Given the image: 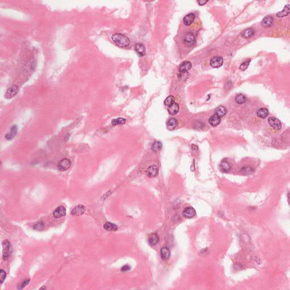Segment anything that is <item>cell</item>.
<instances>
[{"label": "cell", "mask_w": 290, "mask_h": 290, "mask_svg": "<svg viewBox=\"0 0 290 290\" xmlns=\"http://www.w3.org/2000/svg\"><path fill=\"white\" fill-rule=\"evenodd\" d=\"M112 40L117 45L124 48L129 45L130 40L129 38L121 34H115L112 36Z\"/></svg>", "instance_id": "cell-1"}, {"label": "cell", "mask_w": 290, "mask_h": 290, "mask_svg": "<svg viewBox=\"0 0 290 290\" xmlns=\"http://www.w3.org/2000/svg\"><path fill=\"white\" fill-rule=\"evenodd\" d=\"M71 165V161L68 158H64L57 164V168L61 171H67Z\"/></svg>", "instance_id": "cell-2"}, {"label": "cell", "mask_w": 290, "mask_h": 290, "mask_svg": "<svg viewBox=\"0 0 290 290\" xmlns=\"http://www.w3.org/2000/svg\"><path fill=\"white\" fill-rule=\"evenodd\" d=\"M183 42L187 47H192L196 44V39L192 33L189 32L185 35Z\"/></svg>", "instance_id": "cell-3"}, {"label": "cell", "mask_w": 290, "mask_h": 290, "mask_svg": "<svg viewBox=\"0 0 290 290\" xmlns=\"http://www.w3.org/2000/svg\"><path fill=\"white\" fill-rule=\"evenodd\" d=\"M3 247V258L4 260H7L11 253V248L10 242L6 240L2 242Z\"/></svg>", "instance_id": "cell-4"}, {"label": "cell", "mask_w": 290, "mask_h": 290, "mask_svg": "<svg viewBox=\"0 0 290 290\" xmlns=\"http://www.w3.org/2000/svg\"><path fill=\"white\" fill-rule=\"evenodd\" d=\"M18 87L17 85H13L10 86L7 90L5 94V98L10 99L15 96L18 92Z\"/></svg>", "instance_id": "cell-5"}, {"label": "cell", "mask_w": 290, "mask_h": 290, "mask_svg": "<svg viewBox=\"0 0 290 290\" xmlns=\"http://www.w3.org/2000/svg\"><path fill=\"white\" fill-rule=\"evenodd\" d=\"M223 63V59L221 56H215L212 58L210 61V65L214 68H218L222 66Z\"/></svg>", "instance_id": "cell-6"}, {"label": "cell", "mask_w": 290, "mask_h": 290, "mask_svg": "<svg viewBox=\"0 0 290 290\" xmlns=\"http://www.w3.org/2000/svg\"><path fill=\"white\" fill-rule=\"evenodd\" d=\"M66 208L62 206H60L57 207L53 212V216L56 218H61L62 216H64L66 215Z\"/></svg>", "instance_id": "cell-7"}, {"label": "cell", "mask_w": 290, "mask_h": 290, "mask_svg": "<svg viewBox=\"0 0 290 290\" xmlns=\"http://www.w3.org/2000/svg\"><path fill=\"white\" fill-rule=\"evenodd\" d=\"M183 214V215L185 218L190 219V218H193L196 215V211L193 207L189 206V207H186L184 209Z\"/></svg>", "instance_id": "cell-8"}, {"label": "cell", "mask_w": 290, "mask_h": 290, "mask_svg": "<svg viewBox=\"0 0 290 290\" xmlns=\"http://www.w3.org/2000/svg\"><path fill=\"white\" fill-rule=\"evenodd\" d=\"M192 66V65L191 62L188 61H185L183 62L179 66V70L180 73H185L191 69Z\"/></svg>", "instance_id": "cell-9"}, {"label": "cell", "mask_w": 290, "mask_h": 290, "mask_svg": "<svg viewBox=\"0 0 290 290\" xmlns=\"http://www.w3.org/2000/svg\"><path fill=\"white\" fill-rule=\"evenodd\" d=\"M269 123L271 126L277 130H280L282 128L281 121L275 117H270L268 119Z\"/></svg>", "instance_id": "cell-10"}, {"label": "cell", "mask_w": 290, "mask_h": 290, "mask_svg": "<svg viewBox=\"0 0 290 290\" xmlns=\"http://www.w3.org/2000/svg\"><path fill=\"white\" fill-rule=\"evenodd\" d=\"M147 176L150 177H155L158 174V168L155 165H152L149 167L147 171Z\"/></svg>", "instance_id": "cell-11"}, {"label": "cell", "mask_w": 290, "mask_h": 290, "mask_svg": "<svg viewBox=\"0 0 290 290\" xmlns=\"http://www.w3.org/2000/svg\"><path fill=\"white\" fill-rule=\"evenodd\" d=\"M221 119L216 114L212 115L208 119V123L212 126H216L221 123Z\"/></svg>", "instance_id": "cell-12"}, {"label": "cell", "mask_w": 290, "mask_h": 290, "mask_svg": "<svg viewBox=\"0 0 290 290\" xmlns=\"http://www.w3.org/2000/svg\"><path fill=\"white\" fill-rule=\"evenodd\" d=\"M85 210H86L85 207L83 205H80L74 207V208L71 211V214L73 216H79L82 215L84 212Z\"/></svg>", "instance_id": "cell-13"}, {"label": "cell", "mask_w": 290, "mask_h": 290, "mask_svg": "<svg viewBox=\"0 0 290 290\" xmlns=\"http://www.w3.org/2000/svg\"><path fill=\"white\" fill-rule=\"evenodd\" d=\"M219 168L222 172L226 173L229 172L231 169V166L230 163L226 159L223 160L220 163Z\"/></svg>", "instance_id": "cell-14"}, {"label": "cell", "mask_w": 290, "mask_h": 290, "mask_svg": "<svg viewBox=\"0 0 290 290\" xmlns=\"http://www.w3.org/2000/svg\"><path fill=\"white\" fill-rule=\"evenodd\" d=\"M135 51L140 56H144L146 55V48L142 43H137L135 45Z\"/></svg>", "instance_id": "cell-15"}, {"label": "cell", "mask_w": 290, "mask_h": 290, "mask_svg": "<svg viewBox=\"0 0 290 290\" xmlns=\"http://www.w3.org/2000/svg\"><path fill=\"white\" fill-rule=\"evenodd\" d=\"M195 15L193 13H190L187 15L183 19V22L185 26H190L193 23L195 20Z\"/></svg>", "instance_id": "cell-16"}, {"label": "cell", "mask_w": 290, "mask_h": 290, "mask_svg": "<svg viewBox=\"0 0 290 290\" xmlns=\"http://www.w3.org/2000/svg\"><path fill=\"white\" fill-rule=\"evenodd\" d=\"M179 111V105L177 103H173L168 108V112L171 115H176Z\"/></svg>", "instance_id": "cell-17"}, {"label": "cell", "mask_w": 290, "mask_h": 290, "mask_svg": "<svg viewBox=\"0 0 290 290\" xmlns=\"http://www.w3.org/2000/svg\"><path fill=\"white\" fill-rule=\"evenodd\" d=\"M290 13V5L289 4H287L283 10L282 11H279L278 12L276 16L277 17H279V18H282V17H285L286 16H287Z\"/></svg>", "instance_id": "cell-18"}, {"label": "cell", "mask_w": 290, "mask_h": 290, "mask_svg": "<svg viewBox=\"0 0 290 290\" xmlns=\"http://www.w3.org/2000/svg\"><path fill=\"white\" fill-rule=\"evenodd\" d=\"M257 115L261 119H265L269 115V111L266 108H261L257 111Z\"/></svg>", "instance_id": "cell-19"}, {"label": "cell", "mask_w": 290, "mask_h": 290, "mask_svg": "<svg viewBox=\"0 0 290 290\" xmlns=\"http://www.w3.org/2000/svg\"><path fill=\"white\" fill-rule=\"evenodd\" d=\"M171 255V252L169 248L167 247H163L161 250V257L162 260H168Z\"/></svg>", "instance_id": "cell-20"}, {"label": "cell", "mask_w": 290, "mask_h": 290, "mask_svg": "<svg viewBox=\"0 0 290 290\" xmlns=\"http://www.w3.org/2000/svg\"><path fill=\"white\" fill-rule=\"evenodd\" d=\"M17 127L16 126H13L11 128L9 133L6 134V135L5 136L6 139H7V140H12L16 136V135L17 134Z\"/></svg>", "instance_id": "cell-21"}, {"label": "cell", "mask_w": 290, "mask_h": 290, "mask_svg": "<svg viewBox=\"0 0 290 290\" xmlns=\"http://www.w3.org/2000/svg\"><path fill=\"white\" fill-rule=\"evenodd\" d=\"M159 241V237L155 233H152L148 238V243L151 246L155 245Z\"/></svg>", "instance_id": "cell-22"}, {"label": "cell", "mask_w": 290, "mask_h": 290, "mask_svg": "<svg viewBox=\"0 0 290 290\" xmlns=\"http://www.w3.org/2000/svg\"><path fill=\"white\" fill-rule=\"evenodd\" d=\"M273 23V18L268 16L265 18H264L262 21H261V26L264 27H269L272 25Z\"/></svg>", "instance_id": "cell-23"}, {"label": "cell", "mask_w": 290, "mask_h": 290, "mask_svg": "<svg viewBox=\"0 0 290 290\" xmlns=\"http://www.w3.org/2000/svg\"><path fill=\"white\" fill-rule=\"evenodd\" d=\"M104 228L108 231H116L118 229L116 225L109 222H107L104 225Z\"/></svg>", "instance_id": "cell-24"}, {"label": "cell", "mask_w": 290, "mask_h": 290, "mask_svg": "<svg viewBox=\"0 0 290 290\" xmlns=\"http://www.w3.org/2000/svg\"><path fill=\"white\" fill-rule=\"evenodd\" d=\"M177 121L175 119H174V118L170 119L167 121V129L169 130H172L175 129L177 126Z\"/></svg>", "instance_id": "cell-25"}, {"label": "cell", "mask_w": 290, "mask_h": 290, "mask_svg": "<svg viewBox=\"0 0 290 290\" xmlns=\"http://www.w3.org/2000/svg\"><path fill=\"white\" fill-rule=\"evenodd\" d=\"M254 30L252 28H249L245 30L241 34L242 36L244 38H249L252 37L254 34Z\"/></svg>", "instance_id": "cell-26"}, {"label": "cell", "mask_w": 290, "mask_h": 290, "mask_svg": "<svg viewBox=\"0 0 290 290\" xmlns=\"http://www.w3.org/2000/svg\"><path fill=\"white\" fill-rule=\"evenodd\" d=\"M227 113V109L224 106H219L216 109V114L220 117L225 116Z\"/></svg>", "instance_id": "cell-27"}, {"label": "cell", "mask_w": 290, "mask_h": 290, "mask_svg": "<svg viewBox=\"0 0 290 290\" xmlns=\"http://www.w3.org/2000/svg\"><path fill=\"white\" fill-rule=\"evenodd\" d=\"M175 99L174 98V96L171 95V96H168L165 100V105L167 106V107H170L171 105H172L173 104L175 103Z\"/></svg>", "instance_id": "cell-28"}, {"label": "cell", "mask_w": 290, "mask_h": 290, "mask_svg": "<svg viewBox=\"0 0 290 290\" xmlns=\"http://www.w3.org/2000/svg\"><path fill=\"white\" fill-rule=\"evenodd\" d=\"M162 147V144L161 142L156 141L152 145V150L154 152H158L161 150Z\"/></svg>", "instance_id": "cell-29"}, {"label": "cell", "mask_w": 290, "mask_h": 290, "mask_svg": "<svg viewBox=\"0 0 290 290\" xmlns=\"http://www.w3.org/2000/svg\"><path fill=\"white\" fill-rule=\"evenodd\" d=\"M126 122V119L122 117H119L115 119L112 120V125H117L124 124Z\"/></svg>", "instance_id": "cell-30"}, {"label": "cell", "mask_w": 290, "mask_h": 290, "mask_svg": "<svg viewBox=\"0 0 290 290\" xmlns=\"http://www.w3.org/2000/svg\"><path fill=\"white\" fill-rule=\"evenodd\" d=\"M235 100L236 103L239 104H243L246 100L245 97L243 94H238L235 98Z\"/></svg>", "instance_id": "cell-31"}, {"label": "cell", "mask_w": 290, "mask_h": 290, "mask_svg": "<svg viewBox=\"0 0 290 290\" xmlns=\"http://www.w3.org/2000/svg\"><path fill=\"white\" fill-rule=\"evenodd\" d=\"M34 228L35 229L40 231L44 228V224L42 222H38L34 226Z\"/></svg>", "instance_id": "cell-32"}, {"label": "cell", "mask_w": 290, "mask_h": 290, "mask_svg": "<svg viewBox=\"0 0 290 290\" xmlns=\"http://www.w3.org/2000/svg\"><path fill=\"white\" fill-rule=\"evenodd\" d=\"M6 277V273L5 270L3 269L1 270V275H0V283L2 284L3 282L5 281Z\"/></svg>", "instance_id": "cell-33"}, {"label": "cell", "mask_w": 290, "mask_h": 290, "mask_svg": "<svg viewBox=\"0 0 290 290\" xmlns=\"http://www.w3.org/2000/svg\"><path fill=\"white\" fill-rule=\"evenodd\" d=\"M242 172L245 174H249V173H251L253 170L252 168L249 167H244L242 168L241 169Z\"/></svg>", "instance_id": "cell-34"}, {"label": "cell", "mask_w": 290, "mask_h": 290, "mask_svg": "<svg viewBox=\"0 0 290 290\" xmlns=\"http://www.w3.org/2000/svg\"><path fill=\"white\" fill-rule=\"evenodd\" d=\"M249 61H246V62H243L241 63V65L240 66V70L244 71L247 69L249 65Z\"/></svg>", "instance_id": "cell-35"}, {"label": "cell", "mask_w": 290, "mask_h": 290, "mask_svg": "<svg viewBox=\"0 0 290 290\" xmlns=\"http://www.w3.org/2000/svg\"><path fill=\"white\" fill-rule=\"evenodd\" d=\"M30 279H26V280H24L21 285L20 289H22L24 288L25 286H26L30 283Z\"/></svg>", "instance_id": "cell-36"}, {"label": "cell", "mask_w": 290, "mask_h": 290, "mask_svg": "<svg viewBox=\"0 0 290 290\" xmlns=\"http://www.w3.org/2000/svg\"><path fill=\"white\" fill-rule=\"evenodd\" d=\"M130 267L129 265H124V266H123V267H122V268H121V271L126 272V271H127L130 270Z\"/></svg>", "instance_id": "cell-37"}, {"label": "cell", "mask_w": 290, "mask_h": 290, "mask_svg": "<svg viewBox=\"0 0 290 290\" xmlns=\"http://www.w3.org/2000/svg\"><path fill=\"white\" fill-rule=\"evenodd\" d=\"M207 2H208V1H197V2L199 4V5H201V6L205 5Z\"/></svg>", "instance_id": "cell-38"}]
</instances>
